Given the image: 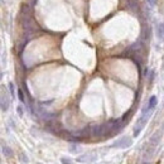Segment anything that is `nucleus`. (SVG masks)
I'll list each match as a JSON object with an SVG mask.
<instances>
[{"mask_svg":"<svg viewBox=\"0 0 164 164\" xmlns=\"http://www.w3.org/2000/svg\"><path fill=\"white\" fill-rule=\"evenodd\" d=\"M131 144H133V140H131L130 136H122L121 139H119L117 141H115L111 146H114V148H128Z\"/></svg>","mask_w":164,"mask_h":164,"instance_id":"1","label":"nucleus"},{"mask_svg":"<svg viewBox=\"0 0 164 164\" xmlns=\"http://www.w3.org/2000/svg\"><path fill=\"white\" fill-rule=\"evenodd\" d=\"M126 6L130 11L135 13V14H139L141 15V11H140V4L138 0H128V3H126Z\"/></svg>","mask_w":164,"mask_h":164,"instance_id":"2","label":"nucleus"},{"mask_svg":"<svg viewBox=\"0 0 164 164\" xmlns=\"http://www.w3.org/2000/svg\"><path fill=\"white\" fill-rule=\"evenodd\" d=\"M97 159V155L96 154H84V155H81V157H78L77 158V162H80V163H91V162H93V160H96Z\"/></svg>","mask_w":164,"mask_h":164,"instance_id":"3","label":"nucleus"},{"mask_svg":"<svg viewBox=\"0 0 164 164\" xmlns=\"http://www.w3.org/2000/svg\"><path fill=\"white\" fill-rule=\"evenodd\" d=\"M9 107V99H8V93L5 95V87H2V110L6 111Z\"/></svg>","mask_w":164,"mask_h":164,"instance_id":"4","label":"nucleus"},{"mask_svg":"<svg viewBox=\"0 0 164 164\" xmlns=\"http://www.w3.org/2000/svg\"><path fill=\"white\" fill-rule=\"evenodd\" d=\"M155 32H157V37L160 39V40H164V23H159L155 28Z\"/></svg>","mask_w":164,"mask_h":164,"instance_id":"5","label":"nucleus"},{"mask_svg":"<svg viewBox=\"0 0 164 164\" xmlns=\"http://www.w3.org/2000/svg\"><path fill=\"white\" fill-rule=\"evenodd\" d=\"M148 107L150 109V110H153V109L157 106V96H152L149 100H148Z\"/></svg>","mask_w":164,"mask_h":164,"instance_id":"6","label":"nucleus"},{"mask_svg":"<svg viewBox=\"0 0 164 164\" xmlns=\"http://www.w3.org/2000/svg\"><path fill=\"white\" fill-rule=\"evenodd\" d=\"M3 153H4L6 157H11V155H13L10 148H8V146H5V145H3Z\"/></svg>","mask_w":164,"mask_h":164,"instance_id":"7","label":"nucleus"},{"mask_svg":"<svg viewBox=\"0 0 164 164\" xmlns=\"http://www.w3.org/2000/svg\"><path fill=\"white\" fill-rule=\"evenodd\" d=\"M18 97H19V100H20L22 102H25V97H24V93H23V91H22L20 88H18Z\"/></svg>","mask_w":164,"mask_h":164,"instance_id":"8","label":"nucleus"},{"mask_svg":"<svg viewBox=\"0 0 164 164\" xmlns=\"http://www.w3.org/2000/svg\"><path fill=\"white\" fill-rule=\"evenodd\" d=\"M61 160H62V164H72V162H71L70 158H62Z\"/></svg>","mask_w":164,"mask_h":164,"instance_id":"9","label":"nucleus"},{"mask_svg":"<svg viewBox=\"0 0 164 164\" xmlns=\"http://www.w3.org/2000/svg\"><path fill=\"white\" fill-rule=\"evenodd\" d=\"M9 88H10V93H11V96L14 97V85H13L11 82H10V84H9Z\"/></svg>","mask_w":164,"mask_h":164,"instance_id":"10","label":"nucleus"},{"mask_svg":"<svg viewBox=\"0 0 164 164\" xmlns=\"http://www.w3.org/2000/svg\"><path fill=\"white\" fill-rule=\"evenodd\" d=\"M146 3L150 5V6H154L157 4V0H146Z\"/></svg>","mask_w":164,"mask_h":164,"instance_id":"11","label":"nucleus"},{"mask_svg":"<svg viewBox=\"0 0 164 164\" xmlns=\"http://www.w3.org/2000/svg\"><path fill=\"white\" fill-rule=\"evenodd\" d=\"M18 114H19V116H23V109H22V106H18Z\"/></svg>","mask_w":164,"mask_h":164,"instance_id":"12","label":"nucleus"}]
</instances>
